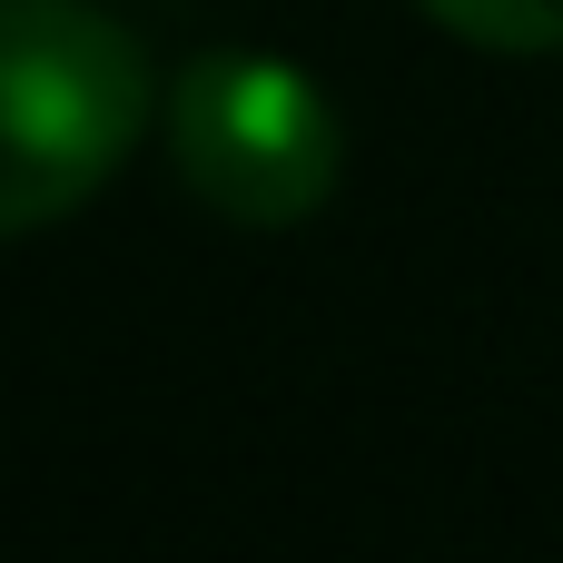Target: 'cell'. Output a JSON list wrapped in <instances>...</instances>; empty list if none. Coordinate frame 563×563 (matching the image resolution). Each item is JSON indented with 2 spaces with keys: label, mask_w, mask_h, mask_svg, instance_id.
Returning <instances> with one entry per match:
<instances>
[{
  "label": "cell",
  "mask_w": 563,
  "mask_h": 563,
  "mask_svg": "<svg viewBox=\"0 0 563 563\" xmlns=\"http://www.w3.org/2000/svg\"><path fill=\"white\" fill-rule=\"evenodd\" d=\"M168 158L228 228H297L346 178V129L297 59L208 49L168 89Z\"/></svg>",
  "instance_id": "7a4b0ae2"
},
{
  "label": "cell",
  "mask_w": 563,
  "mask_h": 563,
  "mask_svg": "<svg viewBox=\"0 0 563 563\" xmlns=\"http://www.w3.org/2000/svg\"><path fill=\"white\" fill-rule=\"evenodd\" d=\"M148 49L99 0H0V238L79 218L148 129Z\"/></svg>",
  "instance_id": "6da1fadb"
},
{
  "label": "cell",
  "mask_w": 563,
  "mask_h": 563,
  "mask_svg": "<svg viewBox=\"0 0 563 563\" xmlns=\"http://www.w3.org/2000/svg\"><path fill=\"white\" fill-rule=\"evenodd\" d=\"M416 10L455 40H475V49H505V59L563 49V0H416Z\"/></svg>",
  "instance_id": "3957f363"
}]
</instances>
